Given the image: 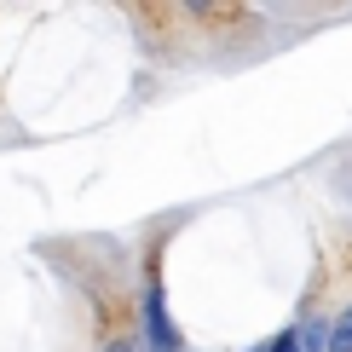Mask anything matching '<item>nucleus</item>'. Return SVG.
I'll list each match as a JSON object with an SVG mask.
<instances>
[{
  "label": "nucleus",
  "instance_id": "obj_2",
  "mask_svg": "<svg viewBox=\"0 0 352 352\" xmlns=\"http://www.w3.org/2000/svg\"><path fill=\"white\" fill-rule=\"evenodd\" d=\"M324 341H329V324H324V318H306V324L295 329V352H324Z\"/></svg>",
  "mask_w": 352,
  "mask_h": 352
},
{
  "label": "nucleus",
  "instance_id": "obj_4",
  "mask_svg": "<svg viewBox=\"0 0 352 352\" xmlns=\"http://www.w3.org/2000/svg\"><path fill=\"white\" fill-rule=\"evenodd\" d=\"M104 352H139V341H110Z\"/></svg>",
  "mask_w": 352,
  "mask_h": 352
},
{
  "label": "nucleus",
  "instance_id": "obj_5",
  "mask_svg": "<svg viewBox=\"0 0 352 352\" xmlns=\"http://www.w3.org/2000/svg\"><path fill=\"white\" fill-rule=\"evenodd\" d=\"M254 352H260V346H254Z\"/></svg>",
  "mask_w": 352,
  "mask_h": 352
},
{
  "label": "nucleus",
  "instance_id": "obj_3",
  "mask_svg": "<svg viewBox=\"0 0 352 352\" xmlns=\"http://www.w3.org/2000/svg\"><path fill=\"white\" fill-rule=\"evenodd\" d=\"M324 352H352V306H341V318L329 324V341H324Z\"/></svg>",
  "mask_w": 352,
  "mask_h": 352
},
{
  "label": "nucleus",
  "instance_id": "obj_1",
  "mask_svg": "<svg viewBox=\"0 0 352 352\" xmlns=\"http://www.w3.org/2000/svg\"><path fill=\"white\" fill-rule=\"evenodd\" d=\"M144 341H151V352H179V335L168 324L162 283H156V277H151V289H144Z\"/></svg>",
  "mask_w": 352,
  "mask_h": 352
}]
</instances>
